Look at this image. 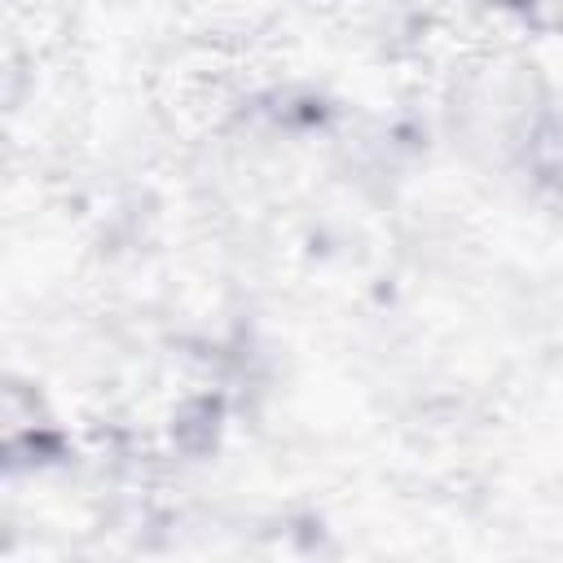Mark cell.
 Instances as JSON below:
<instances>
[{
    "label": "cell",
    "instance_id": "1",
    "mask_svg": "<svg viewBox=\"0 0 563 563\" xmlns=\"http://www.w3.org/2000/svg\"><path fill=\"white\" fill-rule=\"evenodd\" d=\"M449 128L457 145L484 163H528L537 136L554 119L541 70L519 53H479L449 84Z\"/></svg>",
    "mask_w": 563,
    "mask_h": 563
},
{
    "label": "cell",
    "instance_id": "2",
    "mask_svg": "<svg viewBox=\"0 0 563 563\" xmlns=\"http://www.w3.org/2000/svg\"><path fill=\"white\" fill-rule=\"evenodd\" d=\"M519 22L532 31V35H563V0H532Z\"/></svg>",
    "mask_w": 563,
    "mask_h": 563
},
{
    "label": "cell",
    "instance_id": "3",
    "mask_svg": "<svg viewBox=\"0 0 563 563\" xmlns=\"http://www.w3.org/2000/svg\"><path fill=\"white\" fill-rule=\"evenodd\" d=\"M475 4H484V9H497V13H515V18H519V13H523L532 0H475Z\"/></svg>",
    "mask_w": 563,
    "mask_h": 563
}]
</instances>
